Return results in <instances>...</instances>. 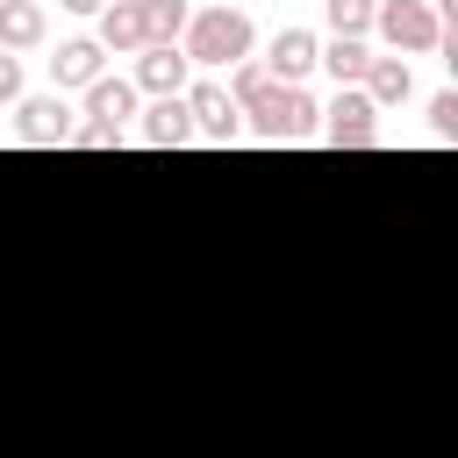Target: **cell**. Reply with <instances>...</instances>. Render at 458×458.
<instances>
[{
	"label": "cell",
	"instance_id": "1",
	"mask_svg": "<svg viewBox=\"0 0 458 458\" xmlns=\"http://www.w3.org/2000/svg\"><path fill=\"white\" fill-rule=\"evenodd\" d=\"M179 50H186V64H200V72H229V64H243V57L258 50V29H250L243 7H193Z\"/></svg>",
	"mask_w": 458,
	"mask_h": 458
},
{
	"label": "cell",
	"instance_id": "2",
	"mask_svg": "<svg viewBox=\"0 0 458 458\" xmlns=\"http://www.w3.org/2000/svg\"><path fill=\"white\" fill-rule=\"evenodd\" d=\"M315 114H322V100H315L308 86H272L258 107H243L250 136H265V143H301V136H315Z\"/></svg>",
	"mask_w": 458,
	"mask_h": 458
},
{
	"label": "cell",
	"instance_id": "3",
	"mask_svg": "<svg viewBox=\"0 0 458 458\" xmlns=\"http://www.w3.org/2000/svg\"><path fill=\"white\" fill-rule=\"evenodd\" d=\"M444 7L437 0H372V29L394 50H444Z\"/></svg>",
	"mask_w": 458,
	"mask_h": 458
},
{
	"label": "cell",
	"instance_id": "4",
	"mask_svg": "<svg viewBox=\"0 0 458 458\" xmlns=\"http://www.w3.org/2000/svg\"><path fill=\"white\" fill-rule=\"evenodd\" d=\"M315 136L336 150H372L379 143V107L365 100V86H336V100L315 114Z\"/></svg>",
	"mask_w": 458,
	"mask_h": 458
},
{
	"label": "cell",
	"instance_id": "5",
	"mask_svg": "<svg viewBox=\"0 0 458 458\" xmlns=\"http://www.w3.org/2000/svg\"><path fill=\"white\" fill-rule=\"evenodd\" d=\"M179 100H186L193 143H236V136H243V114H236V100L222 93V79H193Z\"/></svg>",
	"mask_w": 458,
	"mask_h": 458
},
{
	"label": "cell",
	"instance_id": "6",
	"mask_svg": "<svg viewBox=\"0 0 458 458\" xmlns=\"http://www.w3.org/2000/svg\"><path fill=\"white\" fill-rule=\"evenodd\" d=\"M72 107H64V93H36V100H21L14 107V143H29V150H64L72 143Z\"/></svg>",
	"mask_w": 458,
	"mask_h": 458
},
{
	"label": "cell",
	"instance_id": "7",
	"mask_svg": "<svg viewBox=\"0 0 458 458\" xmlns=\"http://www.w3.org/2000/svg\"><path fill=\"white\" fill-rule=\"evenodd\" d=\"M136 93H150V100H179L186 86H193V64H186V50L179 43H143L136 50V79H129Z\"/></svg>",
	"mask_w": 458,
	"mask_h": 458
},
{
	"label": "cell",
	"instance_id": "8",
	"mask_svg": "<svg viewBox=\"0 0 458 458\" xmlns=\"http://www.w3.org/2000/svg\"><path fill=\"white\" fill-rule=\"evenodd\" d=\"M315 50H322V36H315V29H279V36H272V50H265L258 64H265L279 86H301V79L315 72Z\"/></svg>",
	"mask_w": 458,
	"mask_h": 458
},
{
	"label": "cell",
	"instance_id": "9",
	"mask_svg": "<svg viewBox=\"0 0 458 458\" xmlns=\"http://www.w3.org/2000/svg\"><path fill=\"white\" fill-rule=\"evenodd\" d=\"M100 72H107V50H100L93 36H72V43H57V57H50V86H57V93H86Z\"/></svg>",
	"mask_w": 458,
	"mask_h": 458
},
{
	"label": "cell",
	"instance_id": "10",
	"mask_svg": "<svg viewBox=\"0 0 458 458\" xmlns=\"http://www.w3.org/2000/svg\"><path fill=\"white\" fill-rule=\"evenodd\" d=\"M43 36H50V14H43V0H0V50H7V57L36 50Z\"/></svg>",
	"mask_w": 458,
	"mask_h": 458
},
{
	"label": "cell",
	"instance_id": "11",
	"mask_svg": "<svg viewBox=\"0 0 458 458\" xmlns=\"http://www.w3.org/2000/svg\"><path fill=\"white\" fill-rule=\"evenodd\" d=\"M129 114H136V86H129V79H107V72H100V79L86 86V122H93V129H122Z\"/></svg>",
	"mask_w": 458,
	"mask_h": 458
},
{
	"label": "cell",
	"instance_id": "12",
	"mask_svg": "<svg viewBox=\"0 0 458 458\" xmlns=\"http://www.w3.org/2000/svg\"><path fill=\"white\" fill-rule=\"evenodd\" d=\"M136 143H150V150H186V143H193V129H186V100H150Z\"/></svg>",
	"mask_w": 458,
	"mask_h": 458
},
{
	"label": "cell",
	"instance_id": "13",
	"mask_svg": "<svg viewBox=\"0 0 458 458\" xmlns=\"http://www.w3.org/2000/svg\"><path fill=\"white\" fill-rule=\"evenodd\" d=\"M93 21H100V36H93L100 50H143V14H136V0H107Z\"/></svg>",
	"mask_w": 458,
	"mask_h": 458
},
{
	"label": "cell",
	"instance_id": "14",
	"mask_svg": "<svg viewBox=\"0 0 458 458\" xmlns=\"http://www.w3.org/2000/svg\"><path fill=\"white\" fill-rule=\"evenodd\" d=\"M315 64H322L336 86H365V72H372V50H365V43H351V36H329V43L315 50Z\"/></svg>",
	"mask_w": 458,
	"mask_h": 458
},
{
	"label": "cell",
	"instance_id": "15",
	"mask_svg": "<svg viewBox=\"0 0 458 458\" xmlns=\"http://www.w3.org/2000/svg\"><path fill=\"white\" fill-rule=\"evenodd\" d=\"M408 93H415L408 57H372V72H365V100H372V107H401Z\"/></svg>",
	"mask_w": 458,
	"mask_h": 458
},
{
	"label": "cell",
	"instance_id": "16",
	"mask_svg": "<svg viewBox=\"0 0 458 458\" xmlns=\"http://www.w3.org/2000/svg\"><path fill=\"white\" fill-rule=\"evenodd\" d=\"M136 14H143V43H179L193 21L186 0H136Z\"/></svg>",
	"mask_w": 458,
	"mask_h": 458
},
{
	"label": "cell",
	"instance_id": "17",
	"mask_svg": "<svg viewBox=\"0 0 458 458\" xmlns=\"http://www.w3.org/2000/svg\"><path fill=\"white\" fill-rule=\"evenodd\" d=\"M322 14H329V36H351V43H365L372 29V0H322Z\"/></svg>",
	"mask_w": 458,
	"mask_h": 458
},
{
	"label": "cell",
	"instance_id": "18",
	"mask_svg": "<svg viewBox=\"0 0 458 458\" xmlns=\"http://www.w3.org/2000/svg\"><path fill=\"white\" fill-rule=\"evenodd\" d=\"M429 136H437V143L458 136V93H437V100H429Z\"/></svg>",
	"mask_w": 458,
	"mask_h": 458
},
{
	"label": "cell",
	"instance_id": "19",
	"mask_svg": "<svg viewBox=\"0 0 458 458\" xmlns=\"http://www.w3.org/2000/svg\"><path fill=\"white\" fill-rule=\"evenodd\" d=\"M114 143H122V129H93V122H79L64 150H114Z\"/></svg>",
	"mask_w": 458,
	"mask_h": 458
},
{
	"label": "cell",
	"instance_id": "20",
	"mask_svg": "<svg viewBox=\"0 0 458 458\" xmlns=\"http://www.w3.org/2000/svg\"><path fill=\"white\" fill-rule=\"evenodd\" d=\"M0 100H21V57L0 50Z\"/></svg>",
	"mask_w": 458,
	"mask_h": 458
},
{
	"label": "cell",
	"instance_id": "21",
	"mask_svg": "<svg viewBox=\"0 0 458 458\" xmlns=\"http://www.w3.org/2000/svg\"><path fill=\"white\" fill-rule=\"evenodd\" d=\"M57 7H64V14H100L107 0H57Z\"/></svg>",
	"mask_w": 458,
	"mask_h": 458
}]
</instances>
